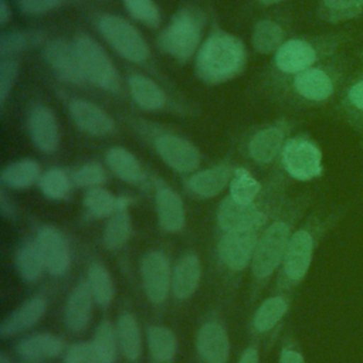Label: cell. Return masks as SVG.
<instances>
[{
	"label": "cell",
	"instance_id": "cell-1",
	"mask_svg": "<svg viewBox=\"0 0 363 363\" xmlns=\"http://www.w3.org/2000/svg\"><path fill=\"white\" fill-rule=\"evenodd\" d=\"M247 64L242 41L234 34L217 31L200 45L196 57V74L206 84H223L241 74Z\"/></svg>",
	"mask_w": 363,
	"mask_h": 363
},
{
	"label": "cell",
	"instance_id": "cell-2",
	"mask_svg": "<svg viewBox=\"0 0 363 363\" xmlns=\"http://www.w3.org/2000/svg\"><path fill=\"white\" fill-rule=\"evenodd\" d=\"M349 40V33H337L320 40H286L275 52V65L281 72L295 77L296 74L316 65L322 57L330 55Z\"/></svg>",
	"mask_w": 363,
	"mask_h": 363
},
{
	"label": "cell",
	"instance_id": "cell-3",
	"mask_svg": "<svg viewBox=\"0 0 363 363\" xmlns=\"http://www.w3.org/2000/svg\"><path fill=\"white\" fill-rule=\"evenodd\" d=\"M346 62L340 58L326 65H313L292 79V89L305 102L325 104L339 91L345 79Z\"/></svg>",
	"mask_w": 363,
	"mask_h": 363
},
{
	"label": "cell",
	"instance_id": "cell-4",
	"mask_svg": "<svg viewBox=\"0 0 363 363\" xmlns=\"http://www.w3.org/2000/svg\"><path fill=\"white\" fill-rule=\"evenodd\" d=\"M203 34L201 17L189 9L179 10L160 33L159 47L170 57L186 61L200 48Z\"/></svg>",
	"mask_w": 363,
	"mask_h": 363
},
{
	"label": "cell",
	"instance_id": "cell-5",
	"mask_svg": "<svg viewBox=\"0 0 363 363\" xmlns=\"http://www.w3.org/2000/svg\"><path fill=\"white\" fill-rule=\"evenodd\" d=\"M342 216L343 213L335 211L326 221L306 224L298 228L295 233H292L282 261L284 274L291 284L301 282L308 274L309 267L312 264L313 250L322 233V227L336 224V221Z\"/></svg>",
	"mask_w": 363,
	"mask_h": 363
},
{
	"label": "cell",
	"instance_id": "cell-6",
	"mask_svg": "<svg viewBox=\"0 0 363 363\" xmlns=\"http://www.w3.org/2000/svg\"><path fill=\"white\" fill-rule=\"evenodd\" d=\"M98 30L105 41L125 60L143 62L149 57V47L140 31L128 20L115 14H104L98 18Z\"/></svg>",
	"mask_w": 363,
	"mask_h": 363
},
{
	"label": "cell",
	"instance_id": "cell-7",
	"mask_svg": "<svg viewBox=\"0 0 363 363\" xmlns=\"http://www.w3.org/2000/svg\"><path fill=\"white\" fill-rule=\"evenodd\" d=\"M74 45L85 78L106 92H116L119 89V75L102 45L86 34H79Z\"/></svg>",
	"mask_w": 363,
	"mask_h": 363
},
{
	"label": "cell",
	"instance_id": "cell-8",
	"mask_svg": "<svg viewBox=\"0 0 363 363\" xmlns=\"http://www.w3.org/2000/svg\"><path fill=\"white\" fill-rule=\"evenodd\" d=\"M281 157L285 172L295 180L309 182L323 173L322 150L308 136L288 139Z\"/></svg>",
	"mask_w": 363,
	"mask_h": 363
},
{
	"label": "cell",
	"instance_id": "cell-9",
	"mask_svg": "<svg viewBox=\"0 0 363 363\" xmlns=\"http://www.w3.org/2000/svg\"><path fill=\"white\" fill-rule=\"evenodd\" d=\"M291 235V224L288 221H275L265 230L257 242L251 261V269L255 277L265 278L275 271L284 261Z\"/></svg>",
	"mask_w": 363,
	"mask_h": 363
},
{
	"label": "cell",
	"instance_id": "cell-10",
	"mask_svg": "<svg viewBox=\"0 0 363 363\" xmlns=\"http://www.w3.org/2000/svg\"><path fill=\"white\" fill-rule=\"evenodd\" d=\"M155 150L162 160L179 173H190L200 164V155L193 143L176 135H160L155 139Z\"/></svg>",
	"mask_w": 363,
	"mask_h": 363
},
{
	"label": "cell",
	"instance_id": "cell-11",
	"mask_svg": "<svg viewBox=\"0 0 363 363\" xmlns=\"http://www.w3.org/2000/svg\"><path fill=\"white\" fill-rule=\"evenodd\" d=\"M44 58L55 75L62 81L82 84L86 79L74 44L61 38L52 40L44 47Z\"/></svg>",
	"mask_w": 363,
	"mask_h": 363
},
{
	"label": "cell",
	"instance_id": "cell-12",
	"mask_svg": "<svg viewBox=\"0 0 363 363\" xmlns=\"http://www.w3.org/2000/svg\"><path fill=\"white\" fill-rule=\"evenodd\" d=\"M143 288L147 298L155 302H163L170 289V267L166 255L160 251L147 252L140 262Z\"/></svg>",
	"mask_w": 363,
	"mask_h": 363
},
{
	"label": "cell",
	"instance_id": "cell-13",
	"mask_svg": "<svg viewBox=\"0 0 363 363\" xmlns=\"http://www.w3.org/2000/svg\"><path fill=\"white\" fill-rule=\"evenodd\" d=\"M255 230H233L225 231L220 241L218 252L223 262L231 269H242L252 261L257 247Z\"/></svg>",
	"mask_w": 363,
	"mask_h": 363
},
{
	"label": "cell",
	"instance_id": "cell-14",
	"mask_svg": "<svg viewBox=\"0 0 363 363\" xmlns=\"http://www.w3.org/2000/svg\"><path fill=\"white\" fill-rule=\"evenodd\" d=\"M27 129L31 142L44 153H52L60 145V128L54 112L44 106H34L27 118Z\"/></svg>",
	"mask_w": 363,
	"mask_h": 363
},
{
	"label": "cell",
	"instance_id": "cell-15",
	"mask_svg": "<svg viewBox=\"0 0 363 363\" xmlns=\"http://www.w3.org/2000/svg\"><path fill=\"white\" fill-rule=\"evenodd\" d=\"M37 242L43 254L45 269L55 277L69 268V250L64 234L51 225H44L37 235Z\"/></svg>",
	"mask_w": 363,
	"mask_h": 363
},
{
	"label": "cell",
	"instance_id": "cell-16",
	"mask_svg": "<svg viewBox=\"0 0 363 363\" xmlns=\"http://www.w3.org/2000/svg\"><path fill=\"white\" fill-rule=\"evenodd\" d=\"M218 224L224 231L233 230H255L264 223V214L251 204L235 201L233 197H227L221 201L217 211Z\"/></svg>",
	"mask_w": 363,
	"mask_h": 363
},
{
	"label": "cell",
	"instance_id": "cell-17",
	"mask_svg": "<svg viewBox=\"0 0 363 363\" xmlns=\"http://www.w3.org/2000/svg\"><path fill=\"white\" fill-rule=\"evenodd\" d=\"M69 113L75 125L91 136H105L113 130V121L111 116L89 101H71Z\"/></svg>",
	"mask_w": 363,
	"mask_h": 363
},
{
	"label": "cell",
	"instance_id": "cell-18",
	"mask_svg": "<svg viewBox=\"0 0 363 363\" xmlns=\"http://www.w3.org/2000/svg\"><path fill=\"white\" fill-rule=\"evenodd\" d=\"M339 111L349 126L363 135V69L353 74L342 86Z\"/></svg>",
	"mask_w": 363,
	"mask_h": 363
},
{
	"label": "cell",
	"instance_id": "cell-19",
	"mask_svg": "<svg viewBox=\"0 0 363 363\" xmlns=\"http://www.w3.org/2000/svg\"><path fill=\"white\" fill-rule=\"evenodd\" d=\"M197 349L207 363H225L230 353L228 335L217 322L204 323L197 336Z\"/></svg>",
	"mask_w": 363,
	"mask_h": 363
},
{
	"label": "cell",
	"instance_id": "cell-20",
	"mask_svg": "<svg viewBox=\"0 0 363 363\" xmlns=\"http://www.w3.org/2000/svg\"><path fill=\"white\" fill-rule=\"evenodd\" d=\"M92 292L88 282L78 284L69 294L65 305V325L74 330H82L91 318L92 312Z\"/></svg>",
	"mask_w": 363,
	"mask_h": 363
},
{
	"label": "cell",
	"instance_id": "cell-21",
	"mask_svg": "<svg viewBox=\"0 0 363 363\" xmlns=\"http://www.w3.org/2000/svg\"><path fill=\"white\" fill-rule=\"evenodd\" d=\"M286 133L281 126H269L252 136L248 143L250 156L258 163L272 162L285 146Z\"/></svg>",
	"mask_w": 363,
	"mask_h": 363
},
{
	"label": "cell",
	"instance_id": "cell-22",
	"mask_svg": "<svg viewBox=\"0 0 363 363\" xmlns=\"http://www.w3.org/2000/svg\"><path fill=\"white\" fill-rule=\"evenodd\" d=\"M47 309V302L43 298H31L20 305L0 325L1 336H11L34 326Z\"/></svg>",
	"mask_w": 363,
	"mask_h": 363
},
{
	"label": "cell",
	"instance_id": "cell-23",
	"mask_svg": "<svg viewBox=\"0 0 363 363\" xmlns=\"http://www.w3.org/2000/svg\"><path fill=\"white\" fill-rule=\"evenodd\" d=\"M230 177V167L227 164H218L194 173L187 182V187L200 197H214L231 182Z\"/></svg>",
	"mask_w": 363,
	"mask_h": 363
},
{
	"label": "cell",
	"instance_id": "cell-24",
	"mask_svg": "<svg viewBox=\"0 0 363 363\" xmlns=\"http://www.w3.org/2000/svg\"><path fill=\"white\" fill-rule=\"evenodd\" d=\"M156 211L160 225L169 231L174 233L184 225V206L182 199L173 190L163 187L157 190L156 194Z\"/></svg>",
	"mask_w": 363,
	"mask_h": 363
},
{
	"label": "cell",
	"instance_id": "cell-25",
	"mask_svg": "<svg viewBox=\"0 0 363 363\" xmlns=\"http://www.w3.org/2000/svg\"><path fill=\"white\" fill-rule=\"evenodd\" d=\"M201 275V265L199 258L194 254L183 255L174 269L172 278V289L173 294L180 298H189L197 288Z\"/></svg>",
	"mask_w": 363,
	"mask_h": 363
},
{
	"label": "cell",
	"instance_id": "cell-26",
	"mask_svg": "<svg viewBox=\"0 0 363 363\" xmlns=\"http://www.w3.org/2000/svg\"><path fill=\"white\" fill-rule=\"evenodd\" d=\"M130 95L133 101L143 109L157 111L166 104V95L163 89L150 78L142 74H133L128 81Z\"/></svg>",
	"mask_w": 363,
	"mask_h": 363
},
{
	"label": "cell",
	"instance_id": "cell-27",
	"mask_svg": "<svg viewBox=\"0 0 363 363\" xmlns=\"http://www.w3.org/2000/svg\"><path fill=\"white\" fill-rule=\"evenodd\" d=\"M62 347L64 343L60 337L50 333H37L20 340L16 350L23 359L40 360L60 354Z\"/></svg>",
	"mask_w": 363,
	"mask_h": 363
},
{
	"label": "cell",
	"instance_id": "cell-28",
	"mask_svg": "<svg viewBox=\"0 0 363 363\" xmlns=\"http://www.w3.org/2000/svg\"><path fill=\"white\" fill-rule=\"evenodd\" d=\"M316 11L326 23H347L363 17V0H318Z\"/></svg>",
	"mask_w": 363,
	"mask_h": 363
},
{
	"label": "cell",
	"instance_id": "cell-29",
	"mask_svg": "<svg viewBox=\"0 0 363 363\" xmlns=\"http://www.w3.org/2000/svg\"><path fill=\"white\" fill-rule=\"evenodd\" d=\"M106 162L111 170L122 180L128 183H140L145 179V172L139 160L125 147L115 146L109 149Z\"/></svg>",
	"mask_w": 363,
	"mask_h": 363
},
{
	"label": "cell",
	"instance_id": "cell-30",
	"mask_svg": "<svg viewBox=\"0 0 363 363\" xmlns=\"http://www.w3.org/2000/svg\"><path fill=\"white\" fill-rule=\"evenodd\" d=\"M40 166L35 160L21 159L1 170L0 180L4 186L16 190L27 189L40 180Z\"/></svg>",
	"mask_w": 363,
	"mask_h": 363
},
{
	"label": "cell",
	"instance_id": "cell-31",
	"mask_svg": "<svg viewBox=\"0 0 363 363\" xmlns=\"http://www.w3.org/2000/svg\"><path fill=\"white\" fill-rule=\"evenodd\" d=\"M129 199L123 196H113L102 187H92L84 197V204L89 214L95 217L112 216L119 210L128 208Z\"/></svg>",
	"mask_w": 363,
	"mask_h": 363
},
{
	"label": "cell",
	"instance_id": "cell-32",
	"mask_svg": "<svg viewBox=\"0 0 363 363\" xmlns=\"http://www.w3.org/2000/svg\"><path fill=\"white\" fill-rule=\"evenodd\" d=\"M251 43L255 51L261 54H272L285 43V31L272 20H259L252 30Z\"/></svg>",
	"mask_w": 363,
	"mask_h": 363
},
{
	"label": "cell",
	"instance_id": "cell-33",
	"mask_svg": "<svg viewBox=\"0 0 363 363\" xmlns=\"http://www.w3.org/2000/svg\"><path fill=\"white\" fill-rule=\"evenodd\" d=\"M16 264L18 274L24 281L34 282L41 277L45 265L37 240L27 241L18 248L16 255Z\"/></svg>",
	"mask_w": 363,
	"mask_h": 363
},
{
	"label": "cell",
	"instance_id": "cell-34",
	"mask_svg": "<svg viewBox=\"0 0 363 363\" xmlns=\"http://www.w3.org/2000/svg\"><path fill=\"white\" fill-rule=\"evenodd\" d=\"M116 335L123 356L129 360H136L140 354V332L133 315H121L116 325Z\"/></svg>",
	"mask_w": 363,
	"mask_h": 363
},
{
	"label": "cell",
	"instance_id": "cell-35",
	"mask_svg": "<svg viewBox=\"0 0 363 363\" xmlns=\"http://www.w3.org/2000/svg\"><path fill=\"white\" fill-rule=\"evenodd\" d=\"M147 345L152 357L160 363L172 360L177 347L174 333L160 325H153L147 329Z\"/></svg>",
	"mask_w": 363,
	"mask_h": 363
},
{
	"label": "cell",
	"instance_id": "cell-36",
	"mask_svg": "<svg viewBox=\"0 0 363 363\" xmlns=\"http://www.w3.org/2000/svg\"><path fill=\"white\" fill-rule=\"evenodd\" d=\"M88 285L92 292L94 299L98 305L106 306L113 298V284L108 269L99 264L94 262L88 269Z\"/></svg>",
	"mask_w": 363,
	"mask_h": 363
},
{
	"label": "cell",
	"instance_id": "cell-37",
	"mask_svg": "<svg viewBox=\"0 0 363 363\" xmlns=\"http://www.w3.org/2000/svg\"><path fill=\"white\" fill-rule=\"evenodd\" d=\"M130 235V218L126 208L111 216L104 230V242L109 250H118Z\"/></svg>",
	"mask_w": 363,
	"mask_h": 363
},
{
	"label": "cell",
	"instance_id": "cell-38",
	"mask_svg": "<svg viewBox=\"0 0 363 363\" xmlns=\"http://www.w3.org/2000/svg\"><path fill=\"white\" fill-rule=\"evenodd\" d=\"M43 41L40 33L10 31L3 33L0 37V55L1 58H14L27 48L37 45Z\"/></svg>",
	"mask_w": 363,
	"mask_h": 363
},
{
	"label": "cell",
	"instance_id": "cell-39",
	"mask_svg": "<svg viewBox=\"0 0 363 363\" xmlns=\"http://www.w3.org/2000/svg\"><path fill=\"white\" fill-rule=\"evenodd\" d=\"M288 303L282 296H272L267 299L254 316V326L258 332L271 330L286 313Z\"/></svg>",
	"mask_w": 363,
	"mask_h": 363
},
{
	"label": "cell",
	"instance_id": "cell-40",
	"mask_svg": "<svg viewBox=\"0 0 363 363\" xmlns=\"http://www.w3.org/2000/svg\"><path fill=\"white\" fill-rule=\"evenodd\" d=\"M258 180L245 169L240 167L234 170L230 182V197L238 203L251 204L259 191Z\"/></svg>",
	"mask_w": 363,
	"mask_h": 363
},
{
	"label": "cell",
	"instance_id": "cell-41",
	"mask_svg": "<svg viewBox=\"0 0 363 363\" xmlns=\"http://www.w3.org/2000/svg\"><path fill=\"white\" fill-rule=\"evenodd\" d=\"M40 189L48 199L61 200L69 194L71 180L62 169H50L38 180Z\"/></svg>",
	"mask_w": 363,
	"mask_h": 363
},
{
	"label": "cell",
	"instance_id": "cell-42",
	"mask_svg": "<svg viewBox=\"0 0 363 363\" xmlns=\"http://www.w3.org/2000/svg\"><path fill=\"white\" fill-rule=\"evenodd\" d=\"M128 13L145 24L146 27L155 28L160 23V11L153 0H122Z\"/></svg>",
	"mask_w": 363,
	"mask_h": 363
},
{
	"label": "cell",
	"instance_id": "cell-43",
	"mask_svg": "<svg viewBox=\"0 0 363 363\" xmlns=\"http://www.w3.org/2000/svg\"><path fill=\"white\" fill-rule=\"evenodd\" d=\"M116 339H118V335L115 333V329H113L112 323L109 320L101 322L98 329H96L94 343L99 349L105 363H112L113 359H115Z\"/></svg>",
	"mask_w": 363,
	"mask_h": 363
},
{
	"label": "cell",
	"instance_id": "cell-44",
	"mask_svg": "<svg viewBox=\"0 0 363 363\" xmlns=\"http://www.w3.org/2000/svg\"><path fill=\"white\" fill-rule=\"evenodd\" d=\"M20 64L16 58H1L0 61V105L4 106L11 89L17 81Z\"/></svg>",
	"mask_w": 363,
	"mask_h": 363
},
{
	"label": "cell",
	"instance_id": "cell-45",
	"mask_svg": "<svg viewBox=\"0 0 363 363\" xmlns=\"http://www.w3.org/2000/svg\"><path fill=\"white\" fill-rule=\"evenodd\" d=\"M65 363H105L104 357L94 342H82L72 345L67 354Z\"/></svg>",
	"mask_w": 363,
	"mask_h": 363
},
{
	"label": "cell",
	"instance_id": "cell-46",
	"mask_svg": "<svg viewBox=\"0 0 363 363\" xmlns=\"http://www.w3.org/2000/svg\"><path fill=\"white\" fill-rule=\"evenodd\" d=\"M105 172L96 163H88L81 166L72 176V182L81 187H98L105 182Z\"/></svg>",
	"mask_w": 363,
	"mask_h": 363
},
{
	"label": "cell",
	"instance_id": "cell-47",
	"mask_svg": "<svg viewBox=\"0 0 363 363\" xmlns=\"http://www.w3.org/2000/svg\"><path fill=\"white\" fill-rule=\"evenodd\" d=\"M67 0H17V7L23 14L41 16L61 7Z\"/></svg>",
	"mask_w": 363,
	"mask_h": 363
},
{
	"label": "cell",
	"instance_id": "cell-48",
	"mask_svg": "<svg viewBox=\"0 0 363 363\" xmlns=\"http://www.w3.org/2000/svg\"><path fill=\"white\" fill-rule=\"evenodd\" d=\"M279 363H305V359L301 352H298L292 347H285L281 352Z\"/></svg>",
	"mask_w": 363,
	"mask_h": 363
},
{
	"label": "cell",
	"instance_id": "cell-49",
	"mask_svg": "<svg viewBox=\"0 0 363 363\" xmlns=\"http://www.w3.org/2000/svg\"><path fill=\"white\" fill-rule=\"evenodd\" d=\"M0 213L4 218H13L16 214L14 206H13L11 200H9V197L6 196L4 191L0 193Z\"/></svg>",
	"mask_w": 363,
	"mask_h": 363
},
{
	"label": "cell",
	"instance_id": "cell-50",
	"mask_svg": "<svg viewBox=\"0 0 363 363\" xmlns=\"http://www.w3.org/2000/svg\"><path fill=\"white\" fill-rule=\"evenodd\" d=\"M11 17V9L7 3V0H0V24L4 26Z\"/></svg>",
	"mask_w": 363,
	"mask_h": 363
},
{
	"label": "cell",
	"instance_id": "cell-51",
	"mask_svg": "<svg viewBox=\"0 0 363 363\" xmlns=\"http://www.w3.org/2000/svg\"><path fill=\"white\" fill-rule=\"evenodd\" d=\"M240 363H258V353L255 349H247L241 359H240Z\"/></svg>",
	"mask_w": 363,
	"mask_h": 363
},
{
	"label": "cell",
	"instance_id": "cell-52",
	"mask_svg": "<svg viewBox=\"0 0 363 363\" xmlns=\"http://www.w3.org/2000/svg\"><path fill=\"white\" fill-rule=\"evenodd\" d=\"M261 4H265V6H272V4H278V3H282L285 0H258Z\"/></svg>",
	"mask_w": 363,
	"mask_h": 363
},
{
	"label": "cell",
	"instance_id": "cell-53",
	"mask_svg": "<svg viewBox=\"0 0 363 363\" xmlns=\"http://www.w3.org/2000/svg\"><path fill=\"white\" fill-rule=\"evenodd\" d=\"M0 363H10V360L6 357V354H4V353H1V354H0Z\"/></svg>",
	"mask_w": 363,
	"mask_h": 363
},
{
	"label": "cell",
	"instance_id": "cell-54",
	"mask_svg": "<svg viewBox=\"0 0 363 363\" xmlns=\"http://www.w3.org/2000/svg\"><path fill=\"white\" fill-rule=\"evenodd\" d=\"M357 58L360 60V62H362V65H363V51H359V52H357Z\"/></svg>",
	"mask_w": 363,
	"mask_h": 363
},
{
	"label": "cell",
	"instance_id": "cell-55",
	"mask_svg": "<svg viewBox=\"0 0 363 363\" xmlns=\"http://www.w3.org/2000/svg\"><path fill=\"white\" fill-rule=\"evenodd\" d=\"M360 146H362V150H363V135H360Z\"/></svg>",
	"mask_w": 363,
	"mask_h": 363
}]
</instances>
